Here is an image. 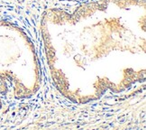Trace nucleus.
Instances as JSON below:
<instances>
[{
    "instance_id": "nucleus-2",
    "label": "nucleus",
    "mask_w": 146,
    "mask_h": 130,
    "mask_svg": "<svg viewBox=\"0 0 146 130\" xmlns=\"http://www.w3.org/2000/svg\"><path fill=\"white\" fill-rule=\"evenodd\" d=\"M41 85L42 70L32 39L18 25L0 21V95L30 99Z\"/></svg>"
},
{
    "instance_id": "nucleus-1",
    "label": "nucleus",
    "mask_w": 146,
    "mask_h": 130,
    "mask_svg": "<svg viewBox=\"0 0 146 130\" xmlns=\"http://www.w3.org/2000/svg\"><path fill=\"white\" fill-rule=\"evenodd\" d=\"M40 31L53 85L73 103L123 93L145 81V0L50 7Z\"/></svg>"
},
{
    "instance_id": "nucleus-3",
    "label": "nucleus",
    "mask_w": 146,
    "mask_h": 130,
    "mask_svg": "<svg viewBox=\"0 0 146 130\" xmlns=\"http://www.w3.org/2000/svg\"><path fill=\"white\" fill-rule=\"evenodd\" d=\"M2 107H3V104H2V102H1V99H0V109H2Z\"/></svg>"
}]
</instances>
